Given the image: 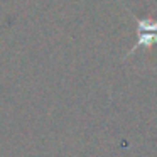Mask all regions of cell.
I'll return each mask as SVG.
<instances>
[{"instance_id": "1", "label": "cell", "mask_w": 157, "mask_h": 157, "mask_svg": "<svg viewBox=\"0 0 157 157\" xmlns=\"http://www.w3.org/2000/svg\"><path fill=\"white\" fill-rule=\"evenodd\" d=\"M137 32H139V41H137L135 48L132 49V52L137 48L142 46H150L154 42H157V21H137Z\"/></svg>"}]
</instances>
